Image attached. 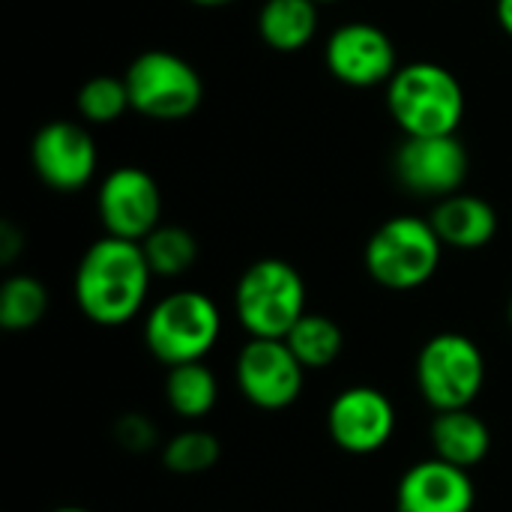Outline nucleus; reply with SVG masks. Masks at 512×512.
<instances>
[{
	"mask_svg": "<svg viewBox=\"0 0 512 512\" xmlns=\"http://www.w3.org/2000/svg\"><path fill=\"white\" fill-rule=\"evenodd\" d=\"M48 303V288L36 276H9L0 285V327L9 333L33 330L45 318Z\"/></svg>",
	"mask_w": 512,
	"mask_h": 512,
	"instance_id": "nucleus-21",
	"label": "nucleus"
},
{
	"mask_svg": "<svg viewBox=\"0 0 512 512\" xmlns=\"http://www.w3.org/2000/svg\"><path fill=\"white\" fill-rule=\"evenodd\" d=\"M75 108L84 123L90 126H111L117 123L126 111H132L126 81L117 75H93L78 87Z\"/></svg>",
	"mask_w": 512,
	"mask_h": 512,
	"instance_id": "nucleus-22",
	"label": "nucleus"
},
{
	"mask_svg": "<svg viewBox=\"0 0 512 512\" xmlns=\"http://www.w3.org/2000/svg\"><path fill=\"white\" fill-rule=\"evenodd\" d=\"M141 249L159 279H180L198 261V240L183 225H159L141 240Z\"/></svg>",
	"mask_w": 512,
	"mask_h": 512,
	"instance_id": "nucleus-20",
	"label": "nucleus"
},
{
	"mask_svg": "<svg viewBox=\"0 0 512 512\" xmlns=\"http://www.w3.org/2000/svg\"><path fill=\"white\" fill-rule=\"evenodd\" d=\"M327 432L351 456L378 453L396 432V408L375 387H348L330 402Z\"/></svg>",
	"mask_w": 512,
	"mask_h": 512,
	"instance_id": "nucleus-13",
	"label": "nucleus"
},
{
	"mask_svg": "<svg viewBox=\"0 0 512 512\" xmlns=\"http://www.w3.org/2000/svg\"><path fill=\"white\" fill-rule=\"evenodd\" d=\"M429 222H432V228H435V234L441 237L444 246L462 249V252L483 249L498 234L495 207L486 198L468 195V192H456L450 198L435 201Z\"/></svg>",
	"mask_w": 512,
	"mask_h": 512,
	"instance_id": "nucleus-15",
	"label": "nucleus"
},
{
	"mask_svg": "<svg viewBox=\"0 0 512 512\" xmlns=\"http://www.w3.org/2000/svg\"><path fill=\"white\" fill-rule=\"evenodd\" d=\"M234 312L252 339H285L306 315V282L294 264L261 258L240 273Z\"/></svg>",
	"mask_w": 512,
	"mask_h": 512,
	"instance_id": "nucleus-3",
	"label": "nucleus"
},
{
	"mask_svg": "<svg viewBox=\"0 0 512 512\" xmlns=\"http://www.w3.org/2000/svg\"><path fill=\"white\" fill-rule=\"evenodd\" d=\"M51 512H90V510H84V507H57V510H51Z\"/></svg>",
	"mask_w": 512,
	"mask_h": 512,
	"instance_id": "nucleus-28",
	"label": "nucleus"
},
{
	"mask_svg": "<svg viewBox=\"0 0 512 512\" xmlns=\"http://www.w3.org/2000/svg\"><path fill=\"white\" fill-rule=\"evenodd\" d=\"M429 441H432L435 459L450 462L465 471L477 468L492 450V432L471 408L438 411L429 429Z\"/></svg>",
	"mask_w": 512,
	"mask_h": 512,
	"instance_id": "nucleus-16",
	"label": "nucleus"
},
{
	"mask_svg": "<svg viewBox=\"0 0 512 512\" xmlns=\"http://www.w3.org/2000/svg\"><path fill=\"white\" fill-rule=\"evenodd\" d=\"M195 6H204V9H219V6H231L234 0H189Z\"/></svg>",
	"mask_w": 512,
	"mask_h": 512,
	"instance_id": "nucleus-27",
	"label": "nucleus"
},
{
	"mask_svg": "<svg viewBox=\"0 0 512 512\" xmlns=\"http://www.w3.org/2000/svg\"><path fill=\"white\" fill-rule=\"evenodd\" d=\"M114 441L129 450V453H144V450H153L159 435H156V426L141 417V414H123L117 423H114Z\"/></svg>",
	"mask_w": 512,
	"mask_h": 512,
	"instance_id": "nucleus-24",
	"label": "nucleus"
},
{
	"mask_svg": "<svg viewBox=\"0 0 512 512\" xmlns=\"http://www.w3.org/2000/svg\"><path fill=\"white\" fill-rule=\"evenodd\" d=\"M30 162L48 189L78 192L96 177L99 150L87 126L72 120H51L33 135Z\"/></svg>",
	"mask_w": 512,
	"mask_h": 512,
	"instance_id": "nucleus-12",
	"label": "nucleus"
},
{
	"mask_svg": "<svg viewBox=\"0 0 512 512\" xmlns=\"http://www.w3.org/2000/svg\"><path fill=\"white\" fill-rule=\"evenodd\" d=\"M441 255L444 243L429 219L393 216L375 228V234L366 243L363 261L369 276L381 288L414 291L438 273Z\"/></svg>",
	"mask_w": 512,
	"mask_h": 512,
	"instance_id": "nucleus-5",
	"label": "nucleus"
},
{
	"mask_svg": "<svg viewBox=\"0 0 512 512\" xmlns=\"http://www.w3.org/2000/svg\"><path fill=\"white\" fill-rule=\"evenodd\" d=\"M474 501L471 474L441 459L417 462L396 486V512H471Z\"/></svg>",
	"mask_w": 512,
	"mask_h": 512,
	"instance_id": "nucleus-14",
	"label": "nucleus"
},
{
	"mask_svg": "<svg viewBox=\"0 0 512 512\" xmlns=\"http://www.w3.org/2000/svg\"><path fill=\"white\" fill-rule=\"evenodd\" d=\"M468 150L459 135L405 138L393 156L396 180L420 198H450L468 180Z\"/></svg>",
	"mask_w": 512,
	"mask_h": 512,
	"instance_id": "nucleus-11",
	"label": "nucleus"
},
{
	"mask_svg": "<svg viewBox=\"0 0 512 512\" xmlns=\"http://www.w3.org/2000/svg\"><path fill=\"white\" fill-rule=\"evenodd\" d=\"M510 324H512V300H510Z\"/></svg>",
	"mask_w": 512,
	"mask_h": 512,
	"instance_id": "nucleus-30",
	"label": "nucleus"
},
{
	"mask_svg": "<svg viewBox=\"0 0 512 512\" xmlns=\"http://www.w3.org/2000/svg\"><path fill=\"white\" fill-rule=\"evenodd\" d=\"M150 282L153 270L141 243L105 234L81 255L72 288L87 321L99 327H123L144 309Z\"/></svg>",
	"mask_w": 512,
	"mask_h": 512,
	"instance_id": "nucleus-1",
	"label": "nucleus"
},
{
	"mask_svg": "<svg viewBox=\"0 0 512 512\" xmlns=\"http://www.w3.org/2000/svg\"><path fill=\"white\" fill-rule=\"evenodd\" d=\"M96 213L108 237L141 243L162 222L159 183L138 165L108 171L96 189Z\"/></svg>",
	"mask_w": 512,
	"mask_h": 512,
	"instance_id": "nucleus-8",
	"label": "nucleus"
},
{
	"mask_svg": "<svg viewBox=\"0 0 512 512\" xmlns=\"http://www.w3.org/2000/svg\"><path fill=\"white\" fill-rule=\"evenodd\" d=\"M222 456V447H219V438L204 432V429H186V432H177L165 450H162V465L171 471V474H180V477H195V474H207Z\"/></svg>",
	"mask_w": 512,
	"mask_h": 512,
	"instance_id": "nucleus-23",
	"label": "nucleus"
},
{
	"mask_svg": "<svg viewBox=\"0 0 512 512\" xmlns=\"http://www.w3.org/2000/svg\"><path fill=\"white\" fill-rule=\"evenodd\" d=\"M165 402L177 417L201 420L219 402V381L204 366V360L174 366V369H168V378H165Z\"/></svg>",
	"mask_w": 512,
	"mask_h": 512,
	"instance_id": "nucleus-18",
	"label": "nucleus"
},
{
	"mask_svg": "<svg viewBox=\"0 0 512 512\" xmlns=\"http://www.w3.org/2000/svg\"><path fill=\"white\" fill-rule=\"evenodd\" d=\"M255 24L267 48L279 54H297L318 33V3L315 0H264Z\"/></svg>",
	"mask_w": 512,
	"mask_h": 512,
	"instance_id": "nucleus-17",
	"label": "nucleus"
},
{
	"mask_svg": "<svg viewBox=\"0 0 512 512\" xmlns=\"http://www.w3.org/2000/svg\"><path fill=\"white\" fill-rule=\"evenodd\" d=\"M324 66L345 87L363 90L387 84L399 69V54L384 27L372 21H348L327 36Z\"/></svg>",
	"mask_w": 512,
	"mask_h": 512,
	"instance_id": "nucleus-10",
	"label": "nucleus"
},
{
	"mask_svg": "<svg viewBox=\"0 0 512 512\" xmlns=\"http://www.w3.org/2000/svg\"><path fill=\"white\" fill-rule=\"evenodd\" d=\"M285 342L294 351V357L303 363V369L315 372V369H327L330 363H336V357L342 354L345 336L333 318L318 315V312H306L294 324V330L285 336Z\"/></svg>",
	"mask_w": 512,
	"mask_h": 512,
	"instance_id": "nucleus-19",
	"label": "nucleus"
},
{
	"mask_svg": "<svg viewBox=\"0 0 512 512\" xmlns=\"http://www.w3.org/2000/svg\"><path fill=\"white\" fill-rule=\"evenodd\" d=\"M21 249H24V234L18 231V225L3 222L0 225V264H12Z\"/></svg>",
	"mask_w": 512,
	"mask_h": 512,
	"instance_id": "nucleus-25",
	"label": "nucleus"
},
{
	"mask_svg": "<svg viewBox=\"0 0 512 512\" xmlns=\"http://www.w3.org/2000/svg\"><path fill=\"white\" fill-rule=\"evenodd\" d=\"M495 18H498L501 30L512 36V0H495Z\"/></svg>",
	"mask_w": 512,
	"mask_h": 512,
	"instance_id": "nucleus-26",
	"label": "nucleus"
},
{
	"mask_svg": "<svg viewBox=\"0 0 512 512\" xmlns=\"http://www.w3.org/2000/svg\"><path fill=\"white\" fill-rule=\"evenodd\" d=\"M387 111L405 138L456 135L465 120V87L453 69L414 60L387 81Z\"/></svg>",
	"mask_w": 512,
	"mask_h": 512,
	"instance_id": "nucleus-2",
	"label": "nucleus"
},
{
	"mask_svg": "<svg viewBox=\"0 0 512 512\" xmlns=\"http://www.w3.org/2000/svg\"><path fill=\"white\" fill-rule=\"evenodd\" d=\"M318 6H324V3H339V0H315Z\"/></svg>",
	"mask_w": 512,
	"mask_h": 512,
	"instance_id": "nucleus-29",
	"label": "nucleus"
},
{
	"mask_svg": "<svg viewBox=\"0 0 512 512\" xmlns=\"http://www.w3.org/2000/svg\"><path fill=\"white\" fill-rule=\"evenodd\" d=\"M132 111L156 123H180L201 108L204 81L198 69L165 48L138 54L123 72Z\"/></svg>",
	"mask_w": 512,
	"mask_h": 512,
	"instance_id": "nucleus-6",
	"label": "nucleus"
},
{
	"mask_svg": "<svg viewBox=\"0 0 512 512\" xmlns=\"http://www.w3.org/2000/svg\"><path fill=\"white\" fill-rule=\"evenodd\" d=\"M234 378L246 402L261 411H282L300 399L306 369L285 339H249L237 354Z\"/></svg>",
	"mask_w": 512,
	"mask_h": 512,
	"instance_id": "nucleus-9",
	"label": "nucleus"
},
{
	"mask_svg": "<svg viewBox=\"0 0 512 512\" xmlns=\"http://www.w3.org/2000/svg\"><path fill=\"white\" fill-rule=\"evenodd\" d=\"M486 384V357L480 345L462 333L432 336L417 357V390L438 411L471 408Z\"/></svg>",
	"mask_w": 512,
	"mask_h": 512,
	"instance_id": "nucleus-7",
	"label": "nucleus"
},
{
	"mask_svg": "<svg viewBox=\"0 0 512 512\" xmlns=\"http://www.w3.org/2000/svg\"><path fill=\"white\" fill-rule=\"evenodd\" d=\"M222 336L219 306L204 291H174L156 300L144 318V342L150 354L174 369L201 363Z\"/></svg>",
	"mask_w": 512,
	"mask_h": 512,
	"instance_id": "nucleus-4",
	"label": "nucleus"
}]
</instances>
